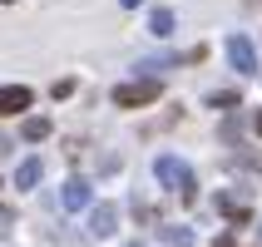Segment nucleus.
<instances>
[{
    "mask_svg": "<svg viewBox=\"0 0 262 247\" xmlns=\"http://www.w3.org/2000/svg\"><path fill=\"white\" fill-rule=\"evenodd\" d=\"M40 173H45V163H40V159H25L20 168H15V188H20V193L35 188V183H40Z\"/></svg>",
    "mask_w": 262,
    "mask_h": 247,
    "instance_id": "7",
    "label": "nucleus"
},
{
    "mask_svg": "<svg viewBox=\"0 0 262 247\" xmlns=\"http://www.w3.org/2000/svg\"><path fill=\"white\" fill-rule=\"evenodd\" d=\"M252 133H257V139H262V109H257V114H252Z\"/></svg>",
    "mask_w": 262,
    "mask_h": 247,
    "instance_id": "14",
    "label": "nucleus"
},
{
    "mask_svg": "<svg viewBox=\"0 0 262 247\" xmlns=\"http://www.w3.org/2000/svg\"><path fill=\"white\" fill-rule=\"evenodd\" d=\"M148 35H159V40L173 35V10H154V15H148Z\"/></svg>",
    "mask_w": 262,
    "mask_h": 247,
    "instance_id": "10",
    "label": "nucleus"
},
{
    "mask_svg": "<svg viewBox=\"0 0 262 247\" xmlns=\"http://www.w3.org/2000/svg\"><path fill=\"white\" fill-rule=\"evenodd\" d=\"M159 94H163V79H154V74L129 79V84H114V104L119 109H144V104H154Z\"/></svg>",
    "mask_w": 262,
    "mask_h": 247,
    "instance_id": "2",
    "label": "nucleus"
},
{
    "mask_svg": "<svg viewBox=\"0 0 262 247\" xmlns=\"http://www.w3.org/2000/svg\"><path fill=\"white\" fill-rule=\"evenodd\" d=\"M223 144H237V133H243V124H237V114H228V119H223Z\"/></svg>",
    "mask_w": 262,
    "mask_h": 247,
    "instance_id": "12",
    "label": "nucleus"
},
{
    "mask_svg": "<svg viewBox=\"0 0 262 247\" xmlns=\"http://www.w3.org/2000/svg\"><path fill=\"white\" fill-rule=\"evenodd\" d=\"M114 228H119V208L114 203H94L89 208V233L94 237H114Z\"/></svg>",
    "mask_w": 262,
    "mask_h": 247,
    "instance_id": "5",
    "label": "nucleus"
},
{
    "mask_svg": "<svg viewBox=\"0 0 262 247\" xmlns=\"http://www.w3.org/2000/svg\"><path fill=\"white\" fill-rule=\"evenodd\" d=\"M5 148H10V139H0V153H5Z\"/></svg>",
    "mask_w": 262,
    "mask_h": 247,
    "instance_id": "17",
    "label": "nucleus"
},
{
    "mask_svg": "<svg viewBox=\"0 0 262 247\" xmlns=\"http://www.w3.org/2000/svg\"><path fill=\"white\" fill-rule=\"evenodd\" d=\"M154 173H159V183L163 188H173L183 203H193V168L183 159H173V153H163L159 163H154Z\"/></svg>",
    "mask_w": 262,
    "mask_h": 247,
    "instance_id": "1",
    "label": "nucleus"
},
{
    "mask_svg": "<svg viewBox=\"0 0 262 247\" xmlns=\"http://www.w3.org/2000/svg\"><path fill=\"white\" fill-rule=\"evenodd\" d=\"M0 5H10V0H0Z\"/></svg>",
    "mask_w": 262,
    "mask_h": 247,
    "instance_id": "19",
    "label": "nucleus"
},
{
    "mask_svg": "<svg viewBox=\"0 0 262 247\" xmlns=\"http://www.w3.org/2000/svg\"><path fill=\"white\" fill-rule=\"evenodd\" d=\"M30 104H35V94H30L25 84H0V119L20 114V109H30Z\"/></svg>",
    "mask_w": 262,
    "mask_h": 247,
    "instance_id": "6",
    "label": "nucleus"
},
{
    "mask_svg": "<svg viewBox=\"0 0 262 247\" xmlns=\"http://www.w3.org/2000/svg\"><path fill=\"white\" fill-rule=\"evenodd\" d=\"M208 104H213V109H237V104H243V94H237V89H213V94H208Z\"/></svg>",
    "mask_w": 262,
    "mask_h": 247,
    "instance_id": "11",
    "label": "nucleus"
},
{
    "mask_svg": "<svg viewBox=\"0 0 262 247\" xmlns=\"http://www.w3.org/2000/svg\"><path fill=\"white\" fill-rule=\"evenodd\" d=\"M119 5H124V10H134V5H144V0H119Z\"/></svg>",
    "mask_w": 262,
    "mask_h": 247,
    "instance_id": "16",
    "label": "nucleus"
},
{
    "mask_svg": "<svg viewBox=\"0 0 262 247\" xmlns=\"http://www.w3.org/2000/svg\"><path fill=\"white\" fill-rule=\"evenodd\" d=\"M163 237H168V242H178V247H188V228H163Z\"/></svg>",
    "mask_w": 262,
    "mask_h": 247,
    "instance_id": "13",
    "label": "nucleus"
},
{
    "mask_svg": "<svg viewBox=\"0 0 262 247\" xmlns=\"http://www.w3.org/2000/svg\"><path fill=\"white\" fill-rule=\"evenodd\" d=\"M20 133H25L30 144H40V139H50V119H45V114H30L25 124H20Z\"/></svg>",
    "mask_w": 262,
    "mask_h": 247,
    "instance_id": "8",
    "label": "nucleus"
},
{
    "mask_svg": "<svg viewBox=\"0 0 262 247\" xmlns=\"http://www.w3.org/2000/svg\"><path fill=\"white\" fill-rule=\"evenodd\" d=\"M218 213H223V218H233L237 228H248V222H252V213L243 203H233V198H218Z\"/></svg>",
    "mask_w": 262,
    "mask_h": 247,
    "instance_id": "9",
    "label": "nucleus"
},
{
    "mask_svg": "<svg viewBox=\"0 0 262 247\" xmlns=\"http://www.w3.org/2000/svg\"><path fill=\"white\" fill-rule=\"evenodd\" d=\"M228 59H233L237 74H257L262 70V64H257V50H252L248 35H228Z\"/></svg>",
    "mask_w": 262,
    "mask_h": 247,
    "instance_id": "3",
    "label": "nucleus"
},
{
    "mask_svg": "<svg viewBox=\"0 0 262 247\" xmlns=\"http://www.w3.org/2000/svg\"><path fill=\"white\" fill-rule=\"evenodd\" d=\"M59 208H64V213H84V208H94V193H89L84 178H70V183L59 188Z\"/></svg>",
    "mask_w": 262,
    "mask_h": 247,
    "instance_id": "4",
    "label": "nucleus"
},
{
    "mask_svg": "<svg viewBox=\"0 0 262 247\" xmlns=\"http://www.w3.org/2000/svg\"><path fill=\"white\" fill-rule=\"evenodd\" d=\"M257 237H262V222H257Z\"/></svg>",
    "mask_w": 262,
    "mask_h": 247,
    "instance_id": "18",
    "label": "nucleus"
},
{
    "mask_svg": "<svg viewBox=\"0 0 262 247\" xmlns=\"http://www.w3.org/2000/svg\"><path fill=\"white\" fill-rule=\"evenodd\" d=\"M213 247H237V242H233V233H223V237H218Z\"/></svg>",
    "mask_w": 262,
    "mask_h": 247,
    "instance_id": "15",
    "label": "nucleus"
}]
</instances>
